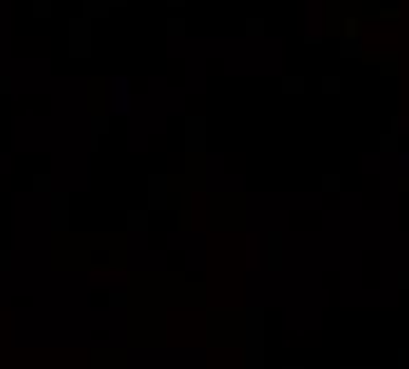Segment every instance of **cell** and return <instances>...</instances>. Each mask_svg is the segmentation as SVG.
<instances>
[]
</instances>
